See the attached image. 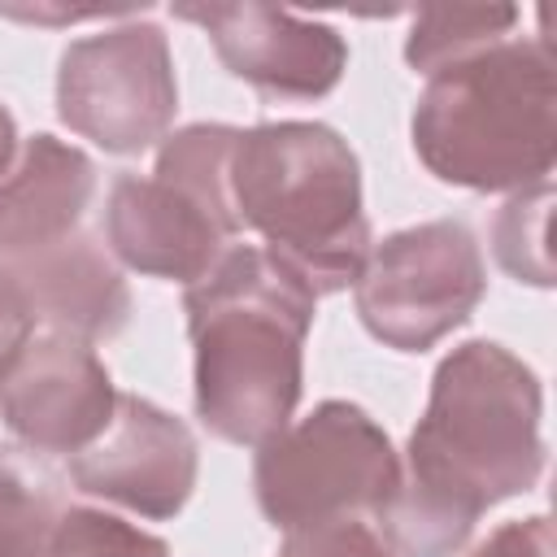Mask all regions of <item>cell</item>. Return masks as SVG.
<instances>
[{"mask_svg": "<svg viewBox=\"0 0 557 557\" xmlns=\"http://www.w3.org/2000/svg\"><path fill=\"white\" fill-rule=\"evenodd\" d=\"M544 387L496 339H466L435 374L409 431L400 483L379 518L400 557H453L479 518L544 474Z\"/></svg>", "mask_w": 557, "mask_h": 557, "instance_id": "1", "label": "cell"}, {"mask_svg": "<svg viewBox=\"0 0 557 557\" xmlns=\"http://www.w3.org/2000/svg\"><path fill=\"white\" fill-rule=\"evenodd\" d=\"M318 296L257 244H231L222 261L183 287L196 418L209 435L261 448L305 392V339Z\"/></svg>", "mask_w": 557, "mask_h": 557, "instance_id": "2", "label": "cell"}, {"mask_svg": "<svg viewBox=\"0 0 557 557\" xmlns=\"http://www.w3.org/2000/svg\"><path fill=\"white\" fill-rule=\"evenodd\" d=\"M231 205L239 231L313 296L357 283L374 248L361 205V161L326 122H261L239 131L231 152Z\"/></svg>", "mask_w": 557, "mask_h": 557, "instance_id": "3", "label": "cell"}, {"mask_svg": "<svg viewBox=\"0 0 557 557\" xmlns=\"http://www.w3.org/2000/svg\"><path fill=\"white\" fill-rule=\"evenodd\" d=\"M418 161L453 187L527 191L557 161V87L548 39H500L435 70L409 117Z\"/></svg>", "mask_w": 557, "mask_h": 557, "instance_id": "4", "label": "cell"}, {"mask_svg": "<svg viewBox=\"0 0 557 557\" xmlns=\"http://www.w3.org/2000/svg\"><path fill=\"white\" fill-rule=\"evenodd\" d=\"M400 483V453L352 400H322L257 448L252 487L270 527L300 531L331 518H383Z\"/></svg>", "mask_w": 557, "mask_h": 557, "instance_id": "5", "label": "cell"}, {"mask_svg": "<svg viewBox=\"0 0 557 557\" xmlns=\"http://www.w3.org/2000/svg\"><path fill=\"white\" fill-rule=\"evenodd\" d=\"M487 296L479 239L457 218L418 222L379 239L352 283L357 318L396 352H426L470 322Z\"/></svg>", "mask_w": 557, "mask_h": 557, "instance_id": "6", "label": "cell"}, {"mask_svg": "<svg viewBox=\"0 0 557 557\" xmlns=\"http://www.w3.org/2000/svg\"><path fill=\"white\" fill-rule=\"evenodd\" d=\"M57 113L74 135L117 157L165 139L178 113L165 30L152 22H126L74 39L57 70Z\"/></svg>", "mask_w": 557, "mask_h": 557, "instance_id": "7", "label": "cell"}, {"mask_svg": "<svg viewBox=\"0 0 557 557\" xmlns=\"http://www.w3.org/2000/svg\"><path fill=\"white\" fill-rule=\"evenodd\" d=\"M196 474L200 444L191 426L135 392H117L109 426L70 461L78 492L157 522L183 513L196 492Z\"/></svg>", "mask_w": 557, "mask_h": 557, "instance_id": "8", "label": "cell"}, {"mask_svg": "<svg viewBox=\"0 0 557 557\" xmlns=\"http://www.w3.org/2000/svg\"><path fill=\"white\" fill-rule=\"evenodd\" d=\"M174 17L196 22L218 61L278 100H322L348 70V44L335 26L270 4H174Z\"/></svg>", "mask_w": 557, "mask_h": 557, "instance_id": "9", "label": "cell"}, {"mask_svg": "<svg viewBox=\"0 0 557 557\" xmlns=\"http://www.w3.org/2000/svg\"><path fill=\"white\" fill-rule=\"evenodd\" d=\"M117 387L91 344L44 331L0 374V418L30 453H83L113 418Z\"/></svg>", "mask_w": 557, "mask_h": 557, "instance_id": "10", "label": "cell"}, {"mask_svg": "<svg viewBox=\"0 0 557 557\" xmlns=\"http://www.w3.org/2000/svg\"><path fill=\"white\" fill-rule=\"evenodd\" d=\"M239 235V218L222 205H209L205 196L170 183V178H139L117 174L104 205V239L109 252L165 283H200L231 239Z\"/></svg>", "mask_w": 557, "mask_h": 557, "instance_id": "11", "label": "cell"}, {"mask_svg": "<svg viewBox=\"0 0 557 557\" xmlns=\"http://www.w3.org/2000/svg\"><path fill=\"white\" fill-rule=\"evenodd\" d=\"M0 270L22 287L48 331L74 335L83 344L113 339L131 318V287L113 252L87 231L22 257H0Z\"/></svg>", "mask_w": 557, "mask_h": 557, "instance_id": "12", "label": "cell"}, {"mask_svg": "<svg viewBox=\"0 0 557 557\" xmlns=\"http://www.w3.org/2000/svg\"><path fill=\"white\" fill-rule=\"evenodd\" d=\"M96 196V161L39 131L0 174V257L48 248L78 231Z\"/></svg>", "mask_w": 557, "mask_h": 557, "instance_id": "13", "label": "cell"}, {"mask_svg": "<svg viewBox=\"0 0 557 557\" xmlns=\"http://www.w3.org/2000/svg\"><path fill=\"white\" fill-rule=\"evenodd\" d=\"M61 474L22 448H0V557H39L65 513Z\"/></svg>", "mask_w": 557, "mask_h": 557, "instance_id": "14", "label": "cell"}, {"mask_svg": "<svg viewBox=\"0 0 557 557\" xmlns=\"http://www.w3.org/2000/svg\"><path fill=\"white\" fill-rule=\"evenodd\" d=\"M518 22L513 4H444V9H418L405 61L418 74H435L453 61H466L492 44H500Z\"/></svg>", "mask_w": 557, "mask_h": 557, "instance_id": "15", "label": "cell"}, {"mask_svg": "<svg viewBox=\"0 0 557 557\" xmlns=\"http://www.w3.org/2000/svg\"><path fill=\"white\" fill-rule=\"evenodd\" d=\"M39 557H170V544L117 513L65 505Z\"/></svg>", "mask_w": 557, "mask_h": 557, "instance_id": "16", "label": "cell"}, {"mask_svg": "<svg viewBox=\"0 0 557 557\" xmlns=\"http://www.w3.org/2000/svg\"><path fill=\"white\" fill-rule=\"evenodd\" d=\"M548 200H553V183H535L527 191H513V200L496 218V231H492L496 257L518 283H535V287L553 283V265H548V248H544Z\"/></svg>", "mask_w": 557, "mask_h": 557, "instance_id": "17", "label": "cell"}, {"mask_svg": "<svg viewBox=\"0 0 557 557\" xmlns=\"http://www.w3.org/2000/svg\"><path fill=\"white\" fill-rule=\"evenodd\" d=\"M278 557H392V544L361 518H331L318 527L287 531Z\"/></svg>", "mask_w": 557, "mask_h": 557, "instance_id": "18", "label": "cell"}, {"mask_svg": "<svg viewBox=\"0 0 557 557\" xmlns=\"http://www.w3.org/2000/svg\"><path fill=\"white\" fill-rule=\"evenodd\" d=\"M466 557H553V522L544 513L496 527Z\"/></svg>", "mask_w": 557, "mask_h": 557, "instance_id": "19", "label": "cell"}, {"mask_svg": "<svg viewBox=\"0 0 557 557\" xmlns=\"http://www.w3.org/2000/svg\"><path fill=\"white\" fill-rule=\"evenodd\" d=\"M35 326H39V318H35L30 300H26L22 287L0 270V374H4V366L30 344Z\"/></svg>", "mask_w": 557, "mask_h": 557, "instance_id": "20", "label": "cell"}, {"mask_svg": "<svg viewBox=\"0 0 557 557\" xmlns=\"http://www.w3.org/2000/svg\"><path fill=\"white\" fill-rule=\"evenodd\" d=\"M13 152H17V126H13V113L0 104V174L13 165Z\"/></svg>", "mask_w": 557, "mask_h": 557, "instance_id": "21", "label": "cell"}]
</instances>
